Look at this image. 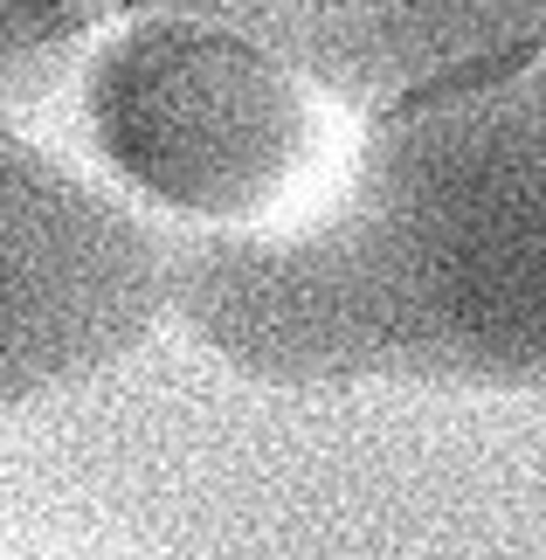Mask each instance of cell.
<instances>
[{
    "mask_svg": "<svg viewBox=\"0 0 546 560\" xmlns=\"http://www.w3.org/2000/svg\"><path fill=\"white\" fill-rule=\"evenodd\" d=\"M166 305L264 387H546V56L402 97L312 222L166 243Z\"/></svg>",
    "mask_w": 546,
    "mask_h": 560,
    "instance_id": "1",
    "label": "cell"
},
{
    "mask_svg": "<svg viewBox=\"0 0 546 560\" xmlns=\"http://www.w3.org/2000/svg\"><path fill=\"white\" fill-rule=\"evenodd\" d=\"M83 125L132 194L208 229L264 222L318 153L298 77L256 42L181 14L132 21L91 56Z\"/></svg>",
    "mask_w": 546,
    "mask_h": 560,
    "instance_id": "2",
    "label": "cell"
},
{
    "mask_svg": "<svg viewBox=\"0 0 546 560\" xmlns=\"http://www.w3.org/2000/svg\"><path fill=\"white\" fill-rule=\"evenodd\" d=\"M166 312V235L0 125V416L125 360Z\"/></svg>",
    "mask_w": 546,
    "mask_h": 560,
    "instance_id": "3",
    "label": "cell"
}]
</instances>
